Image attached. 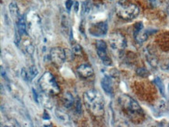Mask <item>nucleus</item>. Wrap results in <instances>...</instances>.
I'll return each mask as SVG.
<instances>
[{
    "label": "nucleus",
    "mask_w": 169,
    "mask_h": 127,
    "mask_svg": "<svg viewBox=\"0 0 169 127\" xmlns=\"http://www.w3.org/2000/svg\"><path fill=\"white\" fill-rule=\"evenodd\" d=\"M65 5H66V8L67 11L69 12L71 10V8L73 6V2H72V0H66Z\"/></svg>",
    "instance_id": "23"
},
{
    "label": "nucleus",
    "mask_w": 169,
    "mask_h": 127,
    "mask_svg": "<svg viewBox=\"0 0 169 127\" xmlns=\"http://www.w3.org/2000/svg\"><path fill=\"white\" fill-rule=\"evenodd\" d=\"M91 8H92V2H91V0H87V1L83 2V5H82V14L83 15L88 14L91 11Z\"/></svg>",
    "instance_id": "14"
},
{
    "label": "nucleus",
    "mask_w": 169,
    "mask_h": 127,
    "mask_svg": "<svg viewBox=\"0 0 169 127\" xmlns=\"http://www.w3.org/2000/svg\"><path fill=\"white\" fill-rule=\"evenodd\" d=\"M83 101L88 110L96 117L103 116L105 113V101L100 92L89 90L83 94Z\"/></svg>",
    "instance_id": "1"
},
{
    "label": "nucleus",
    "mask_w": 169,
    "mask_h": 127,
    "mask_svg": "<svg viewBox=\"0 0 169 127\" xmlns=\"http://www.w3.org/2000/svg\"><path fill=\"white\" fill-rule=\"evenodd\" d=\"M50 58L56 66L60 67L66 61V51L60 47L52 48L51 51H50Z\"/></svg>",
    "instance_id": "5"
},
{
    "label": "nucleus",
    "mask_w": 169,
    "mask_h": 127,
    "mask_svg": "<svg viewBox=\"0 0 169 127\" xmlns=\"http://www.w3.org/2000/svg\"><path fill=\"white\" fill-rule=\"evenodd\" d=\"M74 10H75L76 12H78V10H79V2H74Z\"/></svg>",
    "instance_id": "30"
},
{
    "label": "nucleus",
    "mask_w": 169,
    "mask_h": 127,
    "mask_svg": "<svg viewBox=\"0 0 169 127\" xmlns=\"http://www.w3.org/2000/svg\"><path fill=\"white\" fill-rule=\"evenodd\" d=\"M154 83L155 84V85L157 86V88L159 89L161 94H162L163 96H165V85H164V84H163V82H162V80H161L159 77H156L155 79L154 80Z\"/></svg>",
    "instance_id": "16"
},
{
    "label": "nucleus",
    "mask_w": 169,
    "mask_h": 127,
    "mask_svg": "<svg viewBox=\"0 0 169 127\" xmlns=\"http://www.w3.org/2000/svg\"><path fill=\"white\" fill-rule=\"evenodd\" d=\"M17 31L20 35L27 34L26 31V22L23 17H20V18L17 20Z\"/></svg>",
    "instance_id": "13"
},
{
    "label": "nucleus",
    "mask_w": 169,
    "mask_h": 127,
    "mask_svg": "<svg viewBox=\"0 0 169 127\" xmlns=\"http://www.w3.org/2000/svg\"><path fill=\"white\" fill-rule=\"evenodd\" d=\"M33 94H34V101H36V102H38V95H37V92H36V90H34V89H33Z\"/></svg>",
    "instance_id": "28"
},
{
    "label": "nucleus",
    "mask_w": 169,
    "mask_h": 127,
    "mask_svg": "<svg viewBox=\"0 0 169 127\" xmlns=\"http://www.w3.org/2000/svg\"><path fill=\"white\" fill-rule=\"evenodd\" d=\"M39 86L45 94L56 95L60 92V88L54 76L50 72H45L39 80Z\"/></svg>",
    "instance_id": "3"
},
{
    "label": "nucleus",
    "mask_w": 169,
    "mask_h": 127,
    "mask_svg": "<svg viewBox=\"0 0 169 127\" xmlns=\"http://www.w3.org/2000/svg\"><path fill=\"white\" fill-rule=\"evenodd\" d=\"M108 41L111 46L115 49L122 50L126 47V37L121 33L115 32L111 34Z\"/></svg>",
    "instance_id": "6"
},
{
    "label": "nucleus",
    "mask_w": 169,
    "mask_h": 127,
    "mask_svg": "<svg viewBox=\"0 0 169 127\" xmlns=\"http://www.w3.org/2000/svg\"><path fill=\"white\" fill-rule=\"evenodd\" d=\"M61 23H62V27H64L65 29H67L69 22H68L67 17H66V16H62V17Z\"/></svg>",
    "instance_id": "21"
},
{
    "label": "nucleus",
    "mask_w": 169,
    "mask_h": 127,
    "mask_svg": "<svg viewBox=\"0 0 169 127\" xmlns=\"http://www.w3.org/2000/svg\"><path fill=\"white\" fill-rule=\"evenodd\" d=\"M133 36L136 42L138 43H143L146 42L148 38V34L146 31H143V29L138 31H133Z\"/></svg>",
    "instance_id": "10"
},
{
    "label": "nucleus",
    "mask_w": 169,
    "mask_h": 127,
    "mask_svg": "<svg viewBox=\"0 0 169 127\" xmlns=\"http://www.w3.org/2000/svg\"><path fill=\"white\" fill-rule=\"evenodd\" d=\"M76 111L77 112V113H81L82 112V105H81V102H80V98H78L76 102Z\"/></svg>",
    "instance_id": "22"
},
{
    "label": "nucleus",
    "mask_w": 169,
    "mask_h": 127,
    "mask_svg": "<svg viewBox=\"0 0 169 127\" xmlns=\"http://www.w3.org/2000/svg\"><path fill=\"white\" fill-rule=\"evenodd\" d=\"M72 51L73 52V54L75 55H80L82 53V48L80 45L78 44H76L72 46Z\"/></svg>",
    "instance_id": "20"
},
{
    "label": "nucleus",
    "mask_w": 169,
    "mask_h": 127,
    "mask_svg": "<svg viewBox=\"0 0 169 127\" xmlns=\"http://www.w3.org/2000/svg\"><path fill=\"white\" fill-rule=\"evenodd\" d=\"M115 11L118 17L125 20H133L140 14L138 6L127 0H120L116 4Z\"/></svg>",
    "instance_id": "2"
},
{
    "label": "nucleus",
    "mask_w": 169,
    "mask_h": 127,
    "mask_svg": "<svg viewBox=\"0 0 169 127\" xmlns=\"http://www.w3.org/2000/svg\"><path fill=\"white\" fill-rule=\"evenodd\" d=\"M56 115H57V117H58V120H60L61 121L67 122L68 120H69V117H68V115H66V114L63 113V112H61V111L56 110Z\"/></svg>",
    "instance_id": "18"
},
{
    "label": "nucleus",
    "mask_w": 169,
    "mask_h": 127,
    "mask_svg": "<svg viewBox=\"0 0 169 127\" xmlns=\"http://www.w3.org/2000/svg\"><path fill=\"white\" fill-rule=\"evenodd\" d=\"M38 74V70L35 66H31L29 67L27 70V81H31L34 77L37 76Z\"/></svg>",
    "instance_id": "15"
},
{
    "label": "nucleus",
    "mask_w": 169,
    "mask_h": 127,
    "mask_svg": "<svg viewBox=\"0 0 169 127\" xmlns=\"http://www.w3.org/2000/svg\"><path fill=\"white\" fill-rule=\"evenodd\" d=\"M97 50H107V45L104 41L98 40L96 42Z\"/></svg>",
    "instance_id": "19"
},
{
    "label": "nucleus",
    "mask_w": 169,
    "mask_h": 127,
    "mask_svg": "<svg viewBox=\"0 0 169 127\" xmlns=\"http://www.w3.org/2000/svg\"><path fill=\"white\" fill-rule=\"evenodd\" d=\"M89 32L94 37H102L108 32V24L106 22L92 23L89 28Z\"/></svg>",
    "instance_id": "7"
},
{
    "label": "nucleus",
    "mask_w": 169,
    "mask_h": 127,
    "mask_svg": "<svg viewBox=\"0 0 169 127\" xmlns=\"http://www.w3.org/2000/svg\"><path fill=\"white\" fill-rule=\"evenodd\" d=\"M21 76L25 81H27V70L25 68H23L21 70Z\"/></svg>",
    "instance_id": "25"
},
{
    "label": "nucleus",
    "mask_w": 169,
    "mask_h": 127,
    "mask_svg": "<svg viewBox=\"0 0 169 127\" xmlns=\"http://www.w3.org/2000/svg\"><path fill=\"white\" fill-rule=\"evenodd\" d=\"M143 29V24L142 22H137L134 26V31H138Z\"/></svg>",
    "instance_id": "24"
},
{
    "label": "nucleus",
    "mask_w": 169,
    "mask_h": 127,
    "mask_svg": "<svg viewBox=\"0 0 169 127\" xmlns=\"http://www.w3.org/2000/svg\"><path fill=\"white\" fill-rule=\"evenodd\" d=\"M102 87L103 90H105L107 95H112L113 94V87L111 79L108 76H105L102 81Z\"/></svg>",
    "instance_id": "9"
},
{
    "label": "nucleus",
    "mask_w": 169,
    "mask_h": 127,
    "mask_svg": "<svg viewBox=\"0 0 169 127\" xmlns=\"http://www.w3.org/2000/svg\"><path fill=\"white\" fill-rule=\"evenodd\" d=\"M110 1H114V0H110Z\"/></svg>",
    "instance_id": "31"
},
{
    "label": "nucleus",
    "mask_w": 169,
    "mask_h": 127,
    "mask_svg": "<svg viewBox=\"0 0 169 127\" xmlns=\"http://www.w3.org/2000/svg\"><path fill=\"white\" fill-rule=\"evenodd\" d=\"M9 12L10 14L12 15V17L13 18L17 19V20L20 18V10H19V8L17 6V4L14 2H11L9 6Z\"/></svg>",
    "instance_id": "12"
},
{
    "label": "nucleus",
    "mask_w": 169,
    "mask_h": 127,
    "mask_svg": "<svg viewBox=\"0 0 169 127\" xmlns=\"http://www.w3.org/2000/svg\"><path fill=\"white\" fill-rule=\"evenodd\" d=\"M43 119L44 120H50V115L48 113V112H46V111H45V112H44L43 114Z\"/></svg>",
    "instance_id": "29"
},
{
    "label": "nucleus",
    "mask_w": 169,
    "mask_h": 127,
    "mask_svg": "<svg viewBox=\"0 0 169 127\" xmlns=\"http://www.w3.org/2000/svg\"><path fill=\"white\" fill-rule=\"evenodd\" d=\"M62 102L66 109H69V108H70L71 106L73 105L74 99L72 95H71V93H69V92L64 93V95H63L62 96Z\"/></svg>",
    "instance_id": "11"
},
{
    "label": "nucleus",
    "mask_w": 169,
    "mask_h": 127,
    "mask_svg": "<svg viewBox=\"0 0 169 127\" xmlns=\"http://www.w3.org/2000/svg\"><path fill=\"white\" fill-rule=\"evenodd\" d=\"M79 75L83 78H88L94 74V70L88 64H82L77 68Z\"/></svg>",
    "instance_id": "8"
},
{
    "label": "nucleus",
    "mask_w": 169,
    "mask_h": 127,
    "mask_svg": "<svg viewBox=\"0 0 169 127\" xmlns=\"http://www.w3.org/2000/svg\"><path fill=\"white\" fill-rule=\"evenodd\" d=\"M137 73L138 76H141V77H147L150 75L149 71L147 70L144 67H141V68H138L137 70Z\"/></svg>",
    "instance_id": "17"
},
{
    "label": "nucleus",
    "mask_w": 169,
    "mask_h": 127,
    "mask_svg": "<svg viewBox=\"0 0 169 127\" xmlns=\"http://www.w3.org/2000/svg\"><path fill=\"white\" fill-rule=\"evenodd\" d=\"M27 52L29 53L30 55H31V56H32V55L34 54V46L31 45H27Z\"/></svg>",
    "instance_id": "26"
},
{
    "label": "nucleus",
    "mask_w": 169,
    "mask_h": 127,
    "mask_svg": "<svg viewBox=\"0 0 169 127\" xmlns=\"http://www.w3.org/2000/svg\"><path fill=\"white\" fill-rule=\"evenodd\" d=\"M119 102L124 109H126L129 112H131L132 113H143V110H142L141 107L138 104V102L128 95H122L119 98Z\"/></svg>",
    "instance_id": "4"
},
{
    "label": "nucleus",
    "mask_w": 169,
    "mask_h": 127,
    "mask_svg": "<svg viewBox=\"0 0 169 127\" xmlns=\"http://www.w3.org/2000/svg\"><path fill=\"white\" fill-rule=\"evenodd\" d=\"M149 2H151V4L152 5V6H156L160 3L161 0H149Z\"/></svg>",
    "instance_id": "27"
},
{
    "label": "nucleus",
    "mask_w": 169,
    "mask_h": 127,
    "mask_svg": "<svg viewBox=\"0 0 169 127\" xmlns=\"http://www.w3.org/2000/svg\"><path fill=\"white\" fill-rule=\"evenodd\" d=\"M168 126H169V125H168Z\"/></svg>",
    "instance_id": "32"
}]
</instances>
